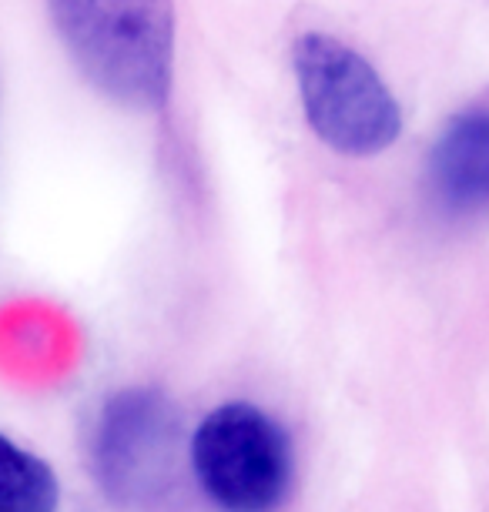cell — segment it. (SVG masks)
I'll return each instance as SVG.
<instances>
[{
	"label": "cell",
	"mask_w": 489,
	"mask_h": 512,
	"mask_svg": "<svg viewBox=\"0 0 489 512\" xmlns=\"http://www.w3.org/2000/svg\"><path fill=\"white\" fill-rule=\"evenodd\" d=\"M188 449L185 419L165 392H114L94 422V479L121 512H188Z\"/></svg>",
	"instance_id": "2"
},
{
	"label": "cell",
	"mask_w": 489,
	"mask_h": 512,
	"mask_svg": "<svg viewBox=\"0 0 489 512\" xmlns=\"http://www.w3.org/2000/svg\"><path fill=\"white\" fill-rule=\"evenodd\" d=\"M302 111L329 148L372 158L396 144L402 111L366 57L329 34H302L292 47Z\"/></svg>",
	"instance_id": "4"
},
{
	"label": "cell",
	"mask_w": 489,
	"mask_h": 512,
	"mask_svg": "<svg viewBox=\"0 0 489 512\" xmlns=\"http://www.w3.org/2000/svg\"><path fill=\"white\" fill-rule=\"evenodd\" d=\"M81 74L128 108H161L175 64L171 0H47Z\"/></svg>",
	"instance_id": "1"
},
{
	"label": "cell",
	"mask_w": 489,
	"mask_h": 512,
	"mask_svg": "<svg viewBox=\"0 0 489 512\" xmlns=\"http://www.w3.org/2000/svg\"><path fill=\"white\" fill-rule=\"evenodd\" d=\"M54 469L0 432V512H57Z\"/></svg>",
	"instance_id": "6"
},
{
	"label": "cell",
	"mask_w": 489,
	"mask_h": 512,
	"mask_svg": "<svg viewBox=\"0 0 489 512\" xmlns=\"http://www.w3.org/2000/svg\"><path fill=\"white\" fill-rule=\"evenodd\" d=\"M191 476L222 512H278L295 489L289 432L252 402L208 412L191 436Z\"/></svg>",
	"instance_id": "3"
},
{
	"label": "cell",
	"mask_w": 489,
	"mask_h": 512,
	"mask_svg": "<svg viewBox=\"0 0 489 512\" xmlns=\"http://www.w3.org/2000/svg\"><path fill=\"white\" fill-rule=\"evenodd\" d=\"M426 188L446 218L489 215V101L446 121L426 161Z\"/></svg>",
	"instance_id": "5"
}]
</instances>
